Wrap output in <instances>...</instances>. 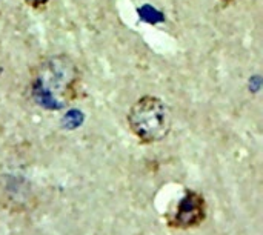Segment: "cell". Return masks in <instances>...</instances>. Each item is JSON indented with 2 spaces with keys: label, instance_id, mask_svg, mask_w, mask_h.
Wrapping results in <instances>:
<instances>
[{
  "label": "cell",
  "instance_id": "obj_3",
  "mask_svg": "<svg viewBox=\"0 0 263 235\" xmlns=\"http://www.w3.org/2000/svg\"><path fill=\"white\" fill-rule=\"evenodd\" d=\"M206 202L205 197L197 192L186 189L185 195L177 203L176 209L166 216V225L173 229H193L200 226L206 219Z\"/></svg>",
  "mask_w": 263,
  "mask_h": 235
},
{
  "label": "cell",
  "instance_id": "obj_4",
  "mask_svg": "<svg viewBox=\"0 0 263 235\" xmlns=\"http://www.w3.org/2000/svg\"><path fill=\"white\" fill-rule=\"evenodd\" d=\"M22 2L32 9H43L49 3V0H22Z\"/></svg>",
  "mask_w": 263,
  "mask_h": 235
},
{
  "label": "cell",
  "instance_id": "obj_5",
  "mask_svg": "<svg viewBox=\"0 0 263 235\" xmlns=\"http://www.w3.org/2000/svg\"><path fill=\"white\" fill-rule=\"evenodd\" d=\"M222 3H225V5H230V3H233V2H236V0H220Z\"/></svg>",
  "mask_w": 263,
  "mask_h": 235
},
{
  "label": "cell",
  "instance_id": "obj_1",
  "mask_svg": "<svg viewBox=\"0 0 263 235\" xmlns=\"http://www.w3.org/2000/svg\"><path fill=\"white\" fill-rule=\"evenodd\" d=\"M82 91V71L68 54L42 57L29 74V94L34 103L48 111L65 109Z\"/></svg>",
  "mask_w": 263,
  "mask_h": 235
},
{
  "label": "cell",
  "instance_id": "obj_2",
  "mask_svg": "<svg viewBox=\"0 0 263 235\" xmlns=\"http://www.w3.org/2000/svg\"><path fill=\"white\" fill-rule=\"evenodd\" d=\"M126 122L140 143L151 145L168 137L173 128V112L162 99L143 95L131 105Z\"/></svg>",
  "mask_w": 263,
  "mask_h": 235
}]
</instances>
